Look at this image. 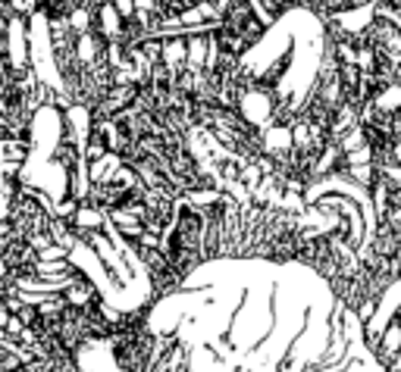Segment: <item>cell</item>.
Returning <instances> with one entry per match:
<instances>
[{"instance_id": "2", "label": "cell", "mask_w": 401, "mask_h": 372, "mask_svg": "<svg viewBox=\"0 0 401 372\" xmlns=\"http://www.w3.org/2000/svg\"><path fill=\"white\" fill-rule=\"evenodd\" d=\"M122 166H126V157L116 153V150H107L100 160L88 163V179L94 181V185H107V181H113L116 175H120Z\"/></svg>"}, {"instance_id": "1", "label": "cell", "mask_w": 401, "mask_h": 372, "mask_svg": "<svg viewBox=\"0 0 401 372\" xmlns=\"http://www.w3.org/2000/svg\"><path fill=\"white\" fill-rule=\"evenodd\" d=\"M94 32H98L107 44H113V41L126 44L129 41V22L122 19L120 10H116L110 0H107V4H100L98 13H94Z\"/></svg>"}, {"instance_id": "3", "label": "cell", "mask_w": 401, "mask_h": 372, "mask_svg": "<svg viewBox=\"0 0 401 372\" xmlns=\"http://www.w3.org/2000/svg\"><path fill=\"white\" fill-rule=\"evenodd\" d=\"M110 4L116 6V10H120V16L126 19V22L135 16V0H110Z\"/></svg>"}]
</instances>
